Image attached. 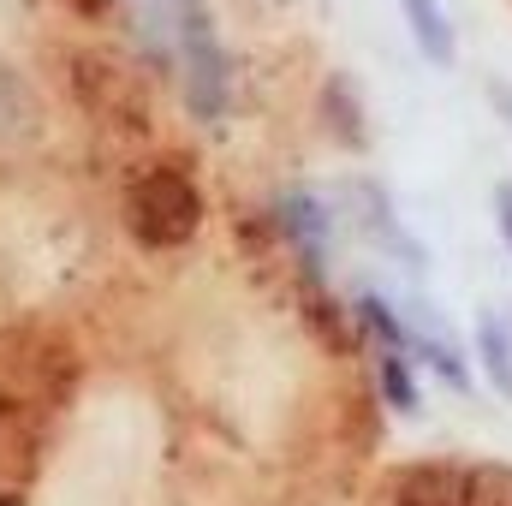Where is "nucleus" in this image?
<instances>
[{"label":"nucleus","mask_w":512,"mask_h":506,"mask_svg":"<svg viewBox=\"0 0 512 506\" xmlns=\"http://www.w3.org/2000/svg\"><path fill=\"white\" fill-rule=\"evenodd\" d=\"M66 90H72V102L96 126L114 131V137H143L149 131V84H143V72L131 66L120 48H102V42L72 48Z\"/></svg>","instance_id":"f257e3e1"},{"label":"nucleus","mask_w":512,"mask_h":506,"mask_svg":"<svg viewBox=\"0 0 512 506\" xmlns=\"http://www.w3.org/2000/svg\"><path fill=\"white\" fill-rule=\"evenodd\" d=\"M126 227L143 251H185L203 233V191L185 167L155 161L126 185Z\"/></svg>","instance_id":"f03ea898"},{"label":"nucleus","mask_w":512,"mask_h":506,"mask_svg":"<svg viewBox=\"0 0 512 506\" xmlns=\"http://www.w3.org/2000/svg\"><path fill=\"white\" fill-rule=\"evenodd\" d=\"M48 411L54 393H42V376H0V489H24L36 477L42 447H48Z\"/></svg>","instance_id":"7ed1b4c3"},{"label":"nucleus","mask_w":512,"mask_h":506,"mask_svg":"<svg viewBox=\"0 0 512 506\" xmlns=\"http://www.w3.org/2000/svg\"><path fill=\"white\" fill-rule=\"evenodd\" d=\"M393 506H471V465L459 459H417L399 465Z\"/></svg>","instance_id":"20e7f679"},{"label":"nucleus","mask_w":512,"mask_h":506,"mask_svg":"<svg viewBox=\"0 0 512 506\" xmlns=\"http://www.w3.org/2000/svg\"><path fill=\"white\" fill-rule=\"evenodd\" d=\"M274 227H280V239L298 251V268H316V274H322L334 221H328V209H322L316 191H286V197L274 203Z\"/></svg>","instance_id":"39448f33"},{"label":"nucleus","mask_w":512,"mask_h":506,"mask_svg":"<svg viewBox=\"0 0 512 506\" xmlns=\"http://www.w3.org/2000/svg\"><path fill=\"white\" fill-rule=\"evenodd\" d=\"M399 18H405L417 54L429 66H453V24H447V6L441 0H399Z\"/></svg>","instance_id":"423d86ee"},{"label":"nucleus","mask_w":512,"mask_h":506,"mask_svg":"<svg viewBox=\"0 0 512 506\" xmlns=\"http://www.w3.org/2000/svg\"><path fill=\"white\" fill-rule=\"evenodd\" d=\"M322 120L334 126V137H340V143H352V149H364V143H370V120H364L358 84H352L346 72H334V78L322 84Z\"/></svg>","instance_id":"0eeeda50"},{"label":"nucleus","mask_w":512,"mask_h":506,"mask_svg":"<svg viewBox=\"0 0 512 506\" xmlns=\"http://www.w3.org/2000/svg\"><path fill=\"white\" fill-rule=\"evenodd\" d=\"M477 364H483V376L495 381V393L512 399V328H507V316H495V310L477 316Z\"/></svg>","instance_id":"6e6552de"},{"label":"nucleus","mask_w":512,"mask_h":506,"mask_svg":"<svg viewBox=\"0 0 512 506\" xmlns=\"http://www.w3.org/2000/svg\"><path fill=\"white\" fill-rule=\"evenodd\" d=\"M352 310H358L364 334H376V346H382V352H411V346H417V334L405 328V316H393L376 292H358V304H352Z\"/></svg>","instance_id":"1a4fd4ad"},{"label":"nucleus","mask_w":512,"mask_h":506,"mask_svg":"<svg viewBox=\"0 0 512 506\" xmlns=\"http://www.w3.org/2000/svg\"><path fill=\"white\" fill-rule=\"evenodd\" d=\"M376 376H382V399H387V411H399V417H417L423 393H417V376H411V358H405V352H382Z\"/></svg>","instance_id":"9d476101"},{"label":"nucleus","mask_w":512,"mask_h":506,"mask_svg":"<svg viewBox=\"0 0 512 506\" xmlns=\"http://www.w3.org/2000/svg\"><path fill=\"white\" fill-rule=\"evenodd\" d=\"M471 506H512V465H471Z\"/></svg>","instance_id":"9b49d317"},{"label":"nucleus","mask_w":512,"mask_h":506,"mask_svg":"<svg viewBox=\"0 0 512 506\" xmlns=\"http://www.w3.org/2000/svg\"><path fill=\"white\" fill-rule=\"evenodd\" d=\"M417 352L429 358V370H435V376H447V387L471 393V370H465V364H459V358H453V352H447V346L435 340V334H417Z\"/></svg>","instance_id":"f8f14e48"},{"label":"nucleus","mask_w":512,"mask_h":506,"mask_svg":"<svg viewBox=\"0 0 512 506\" xmlns=\"http://www.w3.org/2000/svg\"><path fill=\"white\" fill-rule=\"evenodd\" d=\"M495 227H501V239H507V251H512V179L495 185Z\"/></svg>","instance_id":"ddd939ff"},{"label":"nucleus","mask_w":512,"mask_h":506,"mask_svg":"<svg viewBox=\"0 0 512 506\" xmlns=\"http://www.w3.org/2000/svg\"><path fill=\"white\" fill-rule=\"evenodd\" d=\"M489 102H495V114L512 126V84L507 78H489Z\"/></svg>","instance_id":"4468645a"},{"label":"nucleus","mask_w":512,"mask_h":506,"mask_svg":"<svg viewBox=\"0 0 512 506\" xmlns=\"http://www.w3.org/2000/svg\"><path fill=\"white\" fill-rule=\"evenodd\" d=\"M72 6H78L84 18H102V12H108V0H72Z\"/></svg>","instance_id":"2eb2a0df"},{"label":"nucleus","mask_w":512,"mask_h":506,"mask_svg":"<svg viewBox=\"0 0 512 506\" xmlns=\"http://www.w3.org/2000/svg\"><path fill=\"white\" fill-rule=\"evenodd\" d=\"M0 506H24V489H0Z\"/></svg>","instance_id":"dca6fc26"}]
</instances>
